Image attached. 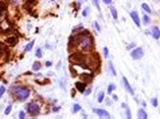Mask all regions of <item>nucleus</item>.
<instances>
[{
	"mask_svg": "<svg viewBox=\"0 0 160 119\" xmlns=\"http://www.w3.org/2000/svg\"><path fill=\"white\" fill-rule=\"evenodd\" d=\"M75 44H77V48L81 51H89L92 50L93 47V39L89 34L83 32L81 36H77L75 38Z\"/></svg>",
	"mask_w": 160,
	"mask_h": 119,
	"instance_id": "obj_1",
	"label": "nucleus"
},
{
	"mask_svg": "<svg viewBox=\"0 0 160 119\" xmlns=\"http://www.w3.org/2000/svg\"><path fill=\"white\" fill-rule=\"evenodd\" d=\"M16 94V98L19 100H26L30 96V90L26 89V87H19V89H16V91H14Z\"/></svg>",
	"mask_w": 160,
	"mask_h": 119,
	"instance_id": "obj_2",
	"label": "nucleus"
},
{
	"mask_svg": "<svg viewBox=\"0 0 160 119\" xmlns=\"http://www.w3.org/2000/svg\"><path fill=\"white\" fill-rule=\"evenodd\" d=\"M27 111L30 112V115L38 117V115H39V112H41V108H39V106H38L37 103L31 102V103L27 104Z\"/></svg>",
	"mask_w": 160,
	"mask_h": 119,
	"instance_id": "obj_3",
	"label": "nucleus"
},
{
	"mask_svg": "<svg viewBox=\"0 0 160 119\" xmlns=\"http://www.w3.org/2000/svg\"><path fill=\"white\" fill-rule=\"evenodd\" d=\"M131 56H132V59L139 60V59H141V58L144 56V51L141 50V48H136V50H133V51H132Z\"/></svg>",
	"mask_w": 160,
	"mask_h": 119,
	"instance_id": "obj_4",
	"label": "nucleus"
},
{
	"mask_svg": "<svg viewBox=\"0 0 160 119\" xmlns=\"http://www.w3.org/2000/svg\"><path fill=\"white\" fill-rule=\"evenodd\" d=\"M93 111H94V112L97 114V115L101 117V118H109V117H110L109 114L105 111V110H101V108H94V110H93Z\"/></svg>",
	"mask_w": 160,
	"mask_h": 119,
	"instance_id": "obj_5",
	"label": "nucleus"
},
{
	"mask_svg": "<svg viewBox=\"0 0 160 119\" xmlns=\"http://www.w3.org/2000/svg\"><path fill=\"white\" fill-rule=\"evenodd\" d=\"M122 85H124V87H125V90L129 92L131 95H133V89L131 87V85L128 83V80H127V78H122Z\"/></svg>",
	"mask_w": 160,
	"mask_h": 119,
	"instance_id": "obj_6",
	"label": "nucleus"
},
{
	"mask_svg": "<svg viewBox=\"0 0 160 119\" xmlns=\"http://www.w3.org/2000/svg\"><path fill=\"white\" fill-rule=\"evenodd\" d=\"M131 17H132V20L135 21V24L137 25V27H139L140 25V19H139V15H137V12H131Z\"/></svg>",
	"mask_w": 160,
	"mask_h": 119,
	"instance_id": "obj_7",
	"label": "nucleus"
},
{
	"mask_svg": "<svg viewBox=\"0 0 160 119\" xmlns=\"http://www.w3.org/2000/svg\"><path fill=\"white\" fill-rule=\"evenodd\" d=\"M151 32H152V36L153 39H160V30L158 27H152V30H151Z\"/></svg>",
	"mask_w": 160,
	"mask_h": 119,
	"instance_id": "obj_8",
	"label": "nucleus"
},
{
	"mask_svg": "<svg viewBox=\"0 0 160 119\" xmlns=\"http://www.w3.org/2000/svg\"><path fill=\"white\" fill-rule=\"evenodd\" d=\"M8 28H11V27H10V23H8L7 19H4L2 23H0V30H2V31H6V30H8Z\"/></svg>",
	"mask_w": 160,
	"mask_h": 119,
	"instance_id": "obj_9",
	"label": "nucleus"
},
{
	"mask_svg": "<svg viewBox=\"0 0 160 119\" xmlns=\"http://www.w3.org/2000/svg\"><path fill=\"white\" fill-rule=\"evenodd\" d=\"M75 89H77L78 91H81V92H85V85L81 82H78V83H75Z\"/></svg>",
	"mask_w": 160,
	"mask_h": 119,
	"instance_id": "obj_10",
	"label": "nucleus"
},
{
	"mask_svg": "<svg viewBox=\"0 0 160 119\" xmlns=\"http://www.w3.org/2000/svg\"><path fill=\"white\" fill-rule=\"evenodd\" d=\"M16 42H18V38H16V36H11V38L7 39V43H8L10 46H15Z\"/></svg>",
	"mask_w": 160,
	"mask_h": 119,
	"instance_id": "obj_11",
	"label": "nucleus"
},
{
	"mask_svg": "<svg viewBox=\"0 0 160 119\" xmlns=\"http://www.w3.org/2000/svg\"><path fill=\"white\" fill-rule=\"evenodd\" d=\"M147 117V112L144 111V110H139V111H137V118H141V119H145Z\"/></svg>",
	"mask_w": 160,
	"mask_h": 119,
	"instance_id": "obj_12",
	"label": "nucleus"
},
{
	"mask_svg": "<svg viewBox=\"0 0 160 119\" xmlns=\"http://www.w3.org/2000/svg\"><path fill=\"white\" fill-rule=\"evenodd\" d=\"M82 79H83V82H90L92 79H93V75L92 74L90 75H85V74H83L82 75Z\"/></svg>",
	"mask_w": 160,
	"mask_h": 119,
	"instance_id": "obj_13",
	"label": "nucleus"
},
{
	"mask_svg": "<svg viewBox=\"0 0 160 119\" xmlns=\"http://www.w3.org/2000/svg\"><path fill=\"white\" fill-rule=\"evenodd\" d=\"M141 7H143V10L147 12V14H151V8H149V6L147 3H144V4H141Z\"/></svg>",
	"mask_w": 160,
	"mask_h": 119,
	"instance_id": "obj_14",
	"label": "nucleus"
},
{
	"mask_svg": "<svg viewBox=\"0 0 160 119\" xmlns=\"http://www.w3.org/2000/svg\"><path fill=\"white\" fill-rule=\"evenodd\" d=\"M108 66H109V72L112 74V75H116V71H114V67H113L112 62H109V63H108Z\"/></svg>",
	"mask_w": 160,
	"mask_h": 119,
	"instance_id": "obj_15",
	"label": "nucleus"
},
{
	"mask_svg": "<svg viewBox=\"0 0 160 119\" xmlns=\"http://www.w3.org/2000/svg\"><path fill=\"white\" fill-rule=\"evenodd\" d=\"M110 12H112V15H113V19L117 20V11H116V8H114V7H110Z\"/></svg>",
	"mask_w": 160,
	"mask_h": 119,
	"instance_id": "obj_16",
	"label": "nucleus"
},
{
	"mask_svg": "<svg viewBox=\"0 0 160 119\" xmlns=\"http://www.w3.org/2000/svg\"><path fill=\"white\" fill-rule=\"evenodd\" d=\"M122 107L125 108V115H127V118H131V110H129V107H127V104H122Z\"/></svg>",
	"mask_w": 160,
	"mask_h": 119,
	"instance_id": "obj_17",
	"label": "nucleus"
},
{
	"mask_svg": "<svg viewBox=\"0 0 160 119\" xmlns=\"http://www.w3.org/2000/svg\"><path fill=\"white\" fill-rule=\"evenodd\" d=\"M32 46H34V40H31V43H28L27 46H26V48H24V51L26 52H28V51H31V48H32Z\"/></svg>",
	"mask_w": 160,
	"mask_h": 119,
	"instance_id": "obj_18",
	"label": "nucleus"
},
{
	"mask_svg": "<svg viewBox=\"0 0 160 119\" xmlns=\"http://www.w3.org/2000/svg\"><path fill=\"white\" fill-rule=\"evenodd\" d=\"M41 68V63H38V62H35V63L32 64V70H35V71H37V70H39Z\"/></svg>",
	"mask_w": 160,
	"mask_h": 119,
	"instance_id": "obj_19",
	"label": "nucleus"
},
{
	"mask_svg": "<svg viewBox=\"0 0 160 119\" xmlns=\"http://www.w3.org/2000/svg\"><path fill=\"white\" fill-rule=\"evenodd\" d=\"M72 110H73V112H78V111H79V110H81V107H79V106H78V104H74Z\"/></svg>",
	"mask_w": 160,
	"mask_h": 119,
	"instance_id": "obj_20",
	"label": "nucleus"
},
{
	"mask_svg": "<svg viewBox=\"0 0 160 119\" xmlns=\"http://www.w3.org/2000/svg\"><path fill=\"white\" fill-rule=\"evenodd\" d=\"M4 10H6V6H4L3 3H0V16L3 15V12H4Z\"/></svg>",
	"mask_w": 160,
	"mask_h": 119,
	"instance_id": "obj_21",
	"label": "nucleus"
},
{
	"mask_svg": "<svg viewBox=\"0 0 160 119\" xmlns=\"http://www.w3.org/2000/svg\"><path fill=\"white\" fill-rule=\"evenodd\" d=\"M82 30H83V28H82V25H81V24H79V25H78V27H77V28H75V30L73 31V32H74V34H78V32H79V31H82Z\"/></svg>",
	"mask_w": 160,
	"mask_h": 119,
	"instance_id": "obj_22",
	"label": "nucleus"
},
{
	"mask_svg": "<svg viewBox=\"0 0 160 119\" xmlns=\"http://www.w3.org/2000/svg\"><path fill=\"white\" fill-rule=\"evenodd\" d=\"M4 92H6V87L2 86V87H0V98H2V96L4 95Z\"/></svg>",
	"mask_w": 160,
	"mask_h": 119,
	"instance_id": "obj_23",
	"label": "nucleus"
},
{
	"mask_svg": "<svg viewBox=\"0 0 160 119\" xmlns=\"http://www.w3.org/2000/svg\"><path fill=\"white\" fill-rule=\"evenodd\" d=\"M97 99H98V102H102V100H104V92H100L98 98H97Z\"/></svg>",
	"mask_w": 160,
	"mask_h": 119,
	"instance_id": "obj_24",
	"label": "nucleus"
},
{
	"mask_svg": "<svg viewBox=\"0 0 160 119\" xmlns=\"http://www.w3.org/2000/svg\"><path fill=\"white\" fill-rule=\"evenodd\" d=\"M11 110H12V106L10 104V106H8V107L6 108V112H4V114H6V115H8V114H10V112H11Z\"/></svg>",
	"mask_w": 160,
	"mask_h": 119,
	"instance_id": "obj_25",
	"label": "nucleus"
},
{
	"mask_svg": "<svg viewBox=\"0 0 160 119\" xmlns=\"http://www.w3.org/2000/svg\"><path fill=\"white\" fill-rule=\"evenodd\" d=\"M113 90H114V85H110V86L108 87V92H109V94H112Z\"/></svg>",
	"mask_w": 160,
	"mask_h": 119,
	"instance_id": "obj_26",
	"label": "nucleus"
},
{
	"mask_svg": "<svg viewBox=\"0 0 160 119\" xmlns=\"http://www.w3.org/2000/svg\"><path fill=\"white\" fill-rule=\"evenodd\" d=\"M93 27H94L97 31H101V28H100V25H98V23H97V21H94V23H93Z\"/></svg>",
	"mask_w": 160,
	"mask_h": 119,
	"instance_id": "obj_27",
	"label": "nucleus"
},
{
	"mask_svg": "<svg viewBox=\"0 0 160 119\" xmlns=\"http://www.w3.org/2000/svg\"><path fill=\"white\" fill-rule=\"evenodd\" d=\"M148 23H149V16L144 15V24H148Z\"/></svg>",
	"mask_w": 160,
	"mask_h": 119,
	"instance_id": "obj_28",
	"label": "nucleus"
},
{
	"mask_svg": "<svg viewBox=\"0 0 160 119\" xmlns=\"http://www.w3.org/2000/svg\"><path fill=\"white\" fill-rule=\"evenodd\" d=\"M151 103H152V106H155V107H156V106H158V99L153 98L152 100H151Z\"/></svg>",
	"mask_w": 160,
	"mask_h": 119,
	"instance_id": "obj_29",
	"label": "nucleus"
},
{
	"mask_svg": "<svg viewBox=\"0 0 160 119\" xmlns=\"http://www.w3.org/2000/svg\"><path fill=\"white\" fill-rule=\"evenodd\" d=\"M104 55L106 56V58H108V55H109V50H108V48H106V47L104 48Z\"/></svg>",
	"mask_w": 160,
	"mask_h": 119,
	"instance_id": "obj_30",
	"label": "nucleus"
},
{
	"mask_svg": "<svg viewBox=\"0 0 160 119\" xmlns=\"http://www.w3.org/2000/svg\"><path fill=\"white\" fill-rule=\"evenodd\" d=\"M93 2H94L96 7H97V10H100V3H98V0H93Z\"/></svg>",
	"mask_w": 160,
	"mask_h": 119,
	"instance_id": "obj_31",
	"label": "nucleus"
},
{
	"mask_svg": "<svg viewBox=\"0 0 160 119\" xmlns=\"http://www.w3.org/2000/svg\"><path fill=\"white\" fill-rule=\"evenodd\" d=\"M37 56H38V58H41V56H42V50H38L37 51Z\"/></svg>",
	"mask_w": 160,
	"mask_h": 119,
	"instance_id": "obj_32",
	"label": "nucleus"
},
{
	"mask_svg": "<svg viewBox=\"0 0 160 119\" xmlns=\"http://www.w3.org/2000/svg\"><path fill=\"white\" fill-rule=\"evenodd\" d=\"M88 14H89V8H86V10L82 12V15H83V16H88Z\"/></svg>",
	"mask_w": 160,
	"mask_h": 119,
	"instance_id": "obj_33",
	"label": "nucleus"
},
{
	"mask_svg": "<svg viewBox=\"0 0 160 119\" xmlns=\"http://www.w3.org/2000/svg\"><path fill=\"white\" fill-rule=\"evenodd\" d=\"M24 117H26V115H24V112H23V111H20V112H19V118H20V119H23Z\"/></svg>",
	"mask_w": 160,
	"mask_h": 119,
	"instance_id": "obj_34",
	"label": "nucleus"
},
{
	"mask_svg": "<svg viewBox=\"0 0 160 119\" xmlns=\"http://www.w3.org/2000/svg\"><path fill=\"white\" fill-rule=\"evenodd\" d=\"M90 92H92V90H90V89H88V90H86V91H85V92H83V94H85V95H86V96H88V95H89V94H90Z\"/></svg>",
	"mask_w": 160,
	"mask_h": 119,
	"instance_id": "obj_35",
	"label": "nucleus"
},
{
	"mask_svg": "<svg viewBox=\"0 0 160 119\" xmlns=\"http://www.w3.org/2000/svg\"><path fill=\"white\" fill-rule=\"evenodd\" d=\"M102 2H104L105 4H110V3H112V0H102Z\"/></svg>",
	"mask_w": 160,
	"mask_h": 119,
	"instance_id": "obj_36",
	"label": "nucleus"
},
{
	"mask_svg": "<svg viewBox=\"0 0 160 119\" xmlns=\"http://www.w3.org/2000/svg\"><path fill=\"white\" fill-rule=\"evenodd\" d=\"M133 47H135V44H133V43H132V44L128 46V50H131V48H133Z\"/></svg>",
	"mask_w": 160,
	"mask_h": 119,
	"instance_id": "obj_37",
	"label": "nucleus"
},
{
	"mask_svg": "<svg viewBox=\"0 0 160 119\" xmlns=\"http://www.w3.org/2000/svg\"><path fill=\"white\" fill-rule=\"evenodd\" d=\"M85 2H86V0H85Z\"/></svg>",
	"mask_w": 160,
	"mask_h": 119,
	"instance_id": "obj_38",
	"label": "nucleus"
}]
</instances>
